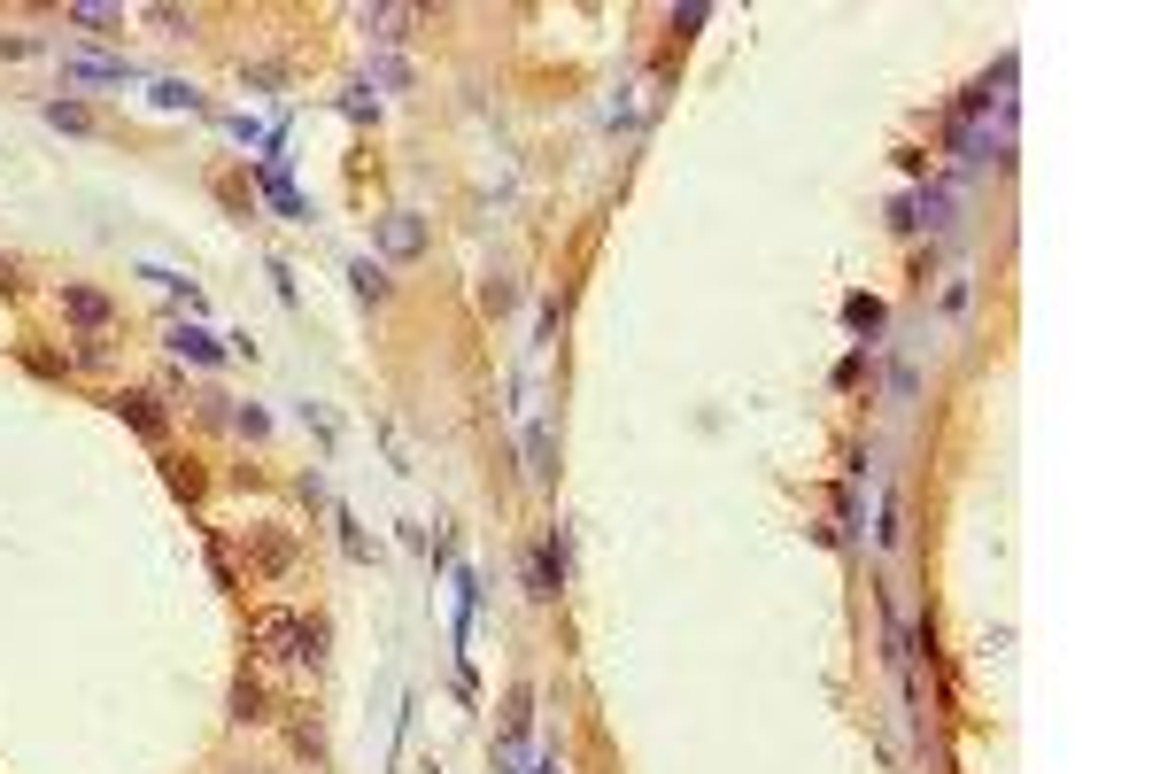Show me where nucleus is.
<instances>
[{"label":"nucleus","instance_id":"nucleus-1","mask_svg":"<svg viewBox=\"0 0 1160 774\" xmlns=\"http://www.w3.org/2000/svg\"><path fill=\"white\" fill-rule=\"evenodd\" d=\"M418 240H426V225H418L410 209H395V217L379 225V248H387V256H418Z\"/></svg>","mask_w":1160,"mask_h":774},{"label":"nucleus","instance_id":"nucleus-2","mask_svg":"<svg viewBox=\"0 0 1160 774\" xmlns=\"http://www.w3.org/2000/svg\"><path fill=\"white\" fill-rule=\"evenodd\" d=\"M356 24L395 47V39H410V24H418V16H410V8H356Z\"/></svg>","mask_w":1160,"mask_h":774},{"label":"nucleus","instance_id":"nucleus-3","mask_svg":"<svg viewBox=\"0 0 1160 774\" xmlns=\"http://www.w3.org/2000/svg\"><path fill=\"white\" fill-rule=\"evenodd\" d=\"M62 310L78 326H109V295H93V287H62Z\"/></svg>","mask_w":1160,"mask_h":774},{"label":"nucleus","instance_id":"nucleus-4","mask_svg":"<svg viewBox=\"0 0 1160 774\" xmlns=\"http://www.w3.org/2000/svg\"><path fill=\"white\" fill-rule=\"evenodd\" d=\"M171 349H178V357H194V364H217V357H225L202 326H171Z\"/></svg>","mask_w":1160,"mask_h":774},{"label":"nucleus","instance_id":"nucleus-5","mask_svg":"<svg viewBox=\"0 0 1160 774\" xmlns=\"http://www.w3.org/2000/svg\"><path fill=\"white\" fill-rule=\"evenodd\" d=\"M116 411L132 418L140 434H163V411H155V395H116Z\"/></svg>","mask_w":1160,"mask_h":774},{"label":"nucleus","instance_id":"nucleus-6","mask_svg":"<svg viewBox=\"0 0 1160 774\" xmlns=\"http://www.w3.org/2000/svg\"><path fill=\"white\" fill-rule=\"evenodd\" d=\"M70 24L93 31V39H116V24H124V16H116V8H70Z\"/></svg>","mask_w":1160,"mask_h":774},{"label":"nucleus","instance_id":"nucleus-7","mask_svg":"<svg viewBox=\"0 0 1160 774\" xmlns=\"http://www.w3.org/2000/svg\"><path fill=\"white\" fill-rule=\"evenodd\" d=\"M348 279H356V295H364V302L387 295V271H379V264H348Z\"/></svg>","mask_w":1160,"mask_h":774},{"label":"nucleus","instance_id":"nucleus-8","mask_svg":"<svg viewBox=\"0 0 1160 774\" xmlns=\"http://www.w3.org/2000/svg\"><path fill=\"white\" fill-rule=\"evenodd\" d=\"M70 70H78V78H124L116 55H70Z\"/></svg>","mask_w":1160,"mask_h":774},{"label":"nucleus","instance_id":"nucleus-9","mask_svg":"<svg viewBox=\"0 0 1160 774\" xmlns=\"http://www.w3.org/2000/svg\"><path fill=\"white\" fill-rule=\"evenodd\" d=\"M232 720H263V689H256V682L232 689Z\"/></svg>","mask_w":1160,"mask_h":774},{"label":"nucleus","instance_id":"nucleus-10","mask_svg":"<svg viewBox=\"0 0 1160 774\" xmlns=\"http://www.w3.org/2000/svg\"><path fill=\"white\" fill-rule=\"evenodd\" d=\"M47 124H70V132H86V109H78V101H47Z\"/></svg>","mask_w":1160,"mask_h":774},{"label":"nucleus","instance_id":"nucleus-11","mask_svg":"<svg viewBox=\"0 0 1160 774\" xmlns=\"http://www.w3.org/2000/svg\"><path fill=\"white\" fill-rule=\"evenodd\" d=\"M155 101H163V109H194V86H178V78H163V86H155Z\"/></svg>","mask_w":1160,"mask_h":774},{"label":"nucleus","instance_id":"nucleus-12","mask_svg":"<svg viewBox=\"0 0 1160 774\" xmlns=\"http://www.w3.org/2000/svg\"><path fill=\"white\" fill-rule=\"evenodd\" d=\"M147 24H163V31H194V16H186V8H147Z\"/></svg>","mask_w":1160,"mask_h":774}]
</instances>
